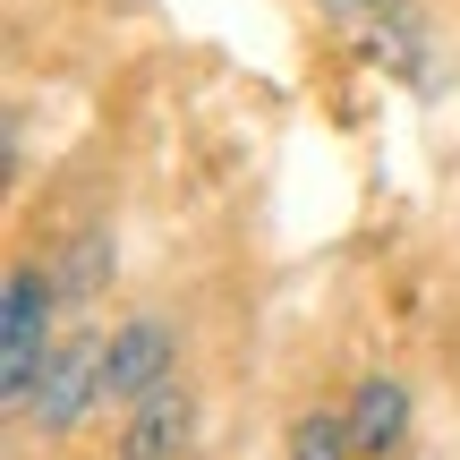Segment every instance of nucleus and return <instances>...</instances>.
I'll return each mask as SVG.
<instances>
[{
  "label": "nucleus",
  "instance_id": "7ed1b4c3",
  "mask_svg": "<svg viewBox=\"0 0 460 460\" xmlns=\"http://www.w3.org/2000/svg\"><path fill=\"white\" fill-rule=\"evenodd\" d=\"M94 401H102V341H94V332H77V341H60L43 393H34V427H43V435H77Z\"/></svg>",
  "mask_w": 460,
  "mask_h": 460
},
{
  "label": "nucleus",
  "instance_id": "39448f33",
  "mask_svg": "<svg viewBox=\"0 0 460 460\" xmlns=\"http://www.w3.org/2000/svg\"><path fill=\"white\" fill-rule=\"evenodd\" d=\"M401 435H410V384L367 376L349 393V444H358V460H401Z\"/></svg>",
  "mask_w": 460,
  "mask_h": 460
},
{
  "label": "nucleus",
  "instance_id": "6e6552de",
  "mask_svg": "<svg viewBox=\"0 0 460 460\" xmlns=\"http://www.w3.org/2000/svg\"><path fill=\"white\" fill-rule=\"evenodd\" d=\"M376 9H393V0H376Z\"/></svg>",
  "mask_w": 460,
  "mask_h": 460
},
{
  "label": "nucleus",
  "instance_id": "423d86ee",
  "mask_svg": "<svg viewBox=\"0 0 460 460\" xmlns=\"http://www.w3.org/2000/svg\"><path fill=\"white\" fill-rule=\"evenodd\" d=\"M290 460H358V444H349V418H324V410H307V418H290V444H281Z\"/></svg>",
  "mask_w": 460,
  "mask_h": 460
},
{
  "label": "nucleus",
  "instance_id": "f257e3e1",
  "mask_svg": "<svg viewBox=\"0 0 460 460\" xmlns=\"http://www.w3.org/2000/svg\"><path fill=\"white\" fill-rule=\"evenodd\" d=\"M51 307H60V281H51L43 264H9V281H0V393H9L17 418H34V393H43L51 358H60V349L43 341Z\"/></svg>",
  "mask_w": 460,
  "mask_h": 460
},
{
  "label": "nucleus",
  "instance_id": "0eeeda50",
  "mask_svg": "<svg viewBox=\"0 0 460 460\" xmlns=\"http://www.w3.org/2000/svg\"><path fill=\"white\" fill-rule=\"evenodd\" d=\"M102 264H111V230H85V239L60 256V273H51V281H60V298H94L102 290Z\"/></svg>",
  "mask_w": 460,
  "mask_h": 460
},
{
  "label": "nucleus",
  "instance_id": "20e7f679",
  "mask_svg": "<svg viewBox=\"0 0 460 460\" xmlns=\"http://www.w3.org/2000/svg\"><path fill=\"white\" fill-rule=\"evenodd\" d=\"M188 444H197V401H188L180 384L137 401L128 427H119V460H188Z\"/></svg>",
  "mask_w": 460,
  "mask_h": 460
},
{
  "label": "nucleus",
  "instance_id": "f03ea898",
  "mask_svg": "<svg viewBox=\"0 0 460 460\" xmlns=\"http://www.w3.org/2000/svg\"><path fill=\"white\" fill-rule=\"evenodd\" d=\"M171 367H180V332L163 324V315H128V324L102 341V401H154L171 384Z\"/></svg>",
  "mask_w": 460,
  "mask_h": 460
}]
</instances>
